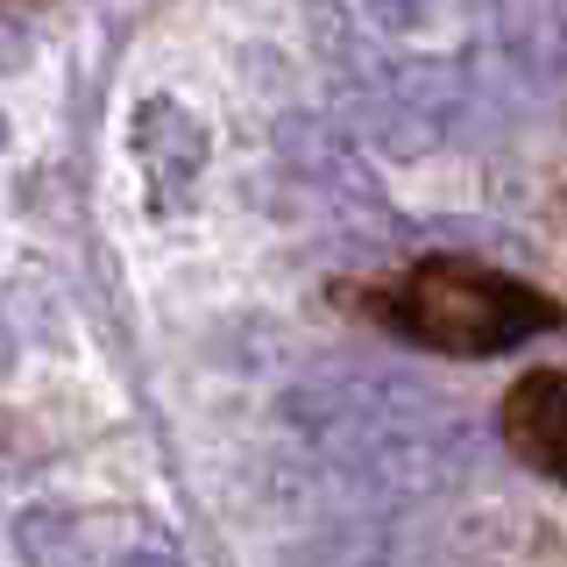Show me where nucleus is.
<instances>
[{
    "mask_svg": "<svg viewBox=\"0 0 567 567\" xmlns=\"http://www.w3.org/2000/svg\"><path fill=\"white\" fill-rule=\"evenodd\" d=\"M504 440L546 483H567V369H532L504 398Z\"/></svg>",
    "mask_w": 567,
    "mask_h": 567,
    "instance_id": "7ed1b4c3",
    "label": "nucleus"
},
{
    "mask_svg": "<svg viewBox=\"0 0 567 567\" xmlns=\"http://www.w3.org/2000/svg\"><path fill=\"white\" fill-rule=\"evenodd\" d=\"M284 142V164H291L298 177H312V185H327L341 206H369V213H383V192H377V177L362 171V156L341 142V128H333L327 114H306V121H284L277 128Z\"/></svg>",
    "mask_w": 567,
    "mask_h": 567,
    "instance_id": "20e7f679",
    "label": "nucleus"
},
{
    "mask_svg": "<svg viewBox=\"0 0 567 567\" xmlns=\"http://www.w3.org/2000/svg\"><path fill=\"white\" fill-rule=\"evenodd\" d=\"M79 518H71L64 504H29L22 518H14V546H22L29 567H79Z\"/></svg>",
    "mask_w": 567,
    "mask_h": 567,
    "instance_id": "423d86ee",
    "label": "nucleus"
},
{
    "mask_svg": "<svg viewBox=\"0 0 567 567\" xmlns=\"http://www.w3.org/2000/svg\"><path fill=\"white\" fill-rule=\"evenodd\" d=\"M14 58H22V50H14V29L0 22V64H14Z\"/></svg>",
    "mask_w": 567,
    "mask_h": 567,
    "instance_id": "6e6552de",
    "label": "nucleus"
},
{
    "mask_svg": "<svg viewBox=\"0 0 567 567\" xmlns=\"http://www.w3.org/2000/svg\"><path fill=\"white\" fill-rule=\"evenodd\" d=\"M383 319L404 341L440 354H511L532 333L560 327V306L504 270H483V262H461V256H425L383 298Z\"/></svg>",
    "mask_w": 567,
    "mask_h": 567,
    "instance_id": "f03ea898",
    "label": "nucleus"
},
{
    "mask_svg": "<svg viewBox=\"0 0 567 567\" xmlns=\"http://www.w3.org/2000/svg\"><path fill=\"white\" fill-rule=\"evenodd\" d=\"M277 419L306 447L348 475V489L377 504H425L454 489L475 461V425L454 419L425 377H398L377 362H319L284 383Z\"/></svg>",
    "mask_w": 567,
    "mask_h": 567,
    "instance_id": "f257e3e1",
    "label": "nucleus"
},
{
    "mask_svg": "<svg viewBox=\"0 0 567 567\" xmlns=\"http://www.w3.org/2000/svg\"><path fill=\"white\" fill-rule=\"evenodd\" d=\"M0 150H8V114H0Z\"/></svg>",
    "mask_w": 567,
    "mask_h": 567,
    "instance_id": "1a4fd4ad",
    "label": "nucleus"
},
{
    "mask_svg": "<svg viewBox=\"0 0 567 567\" xmlns=\"http://www.w3.org/2000/svg\"><path fill=\"white\" fill-rule=\"evenodd\" d=\"M404 554H412V539L390 518H333L298 546L291 567H404Z\"/></svg>",
    "mask_w": 567,
    "mask_h": 567,
    "instance_id": "39448f33",
    "label": "nucleus"
},
{
    "mask_svg": "<svg viewBox=\"0 0 567 567\" xmlns=\"http://www.w3.org/2000/svg\"><path fill=\"white\" fill-rule=\"evenodd\" d=\"M114 567H177V560H171V554H150V546H142V554H121Z\"/></svg>",
    "mask_w": 567,
    "mask_h": 567,
    "instance_id": "0eeeda50",
    "label": "nucleus"
}]
</instances>
